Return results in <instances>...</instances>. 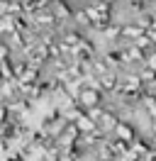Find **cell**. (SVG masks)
Wrapping results in <instances>:
<instances>
[{
  "instance_id": "1",
  "label": "cell",
  "mask_w": 156,
  "mask_h": 161,
  "mask_svg": "<svg viewBox=\"0 0 156 161\" xmlns=\"http://www.w3.org/2000/svg\"><path fill=\"white\" fill-rule=\"evenodd\" d=\"M110 98H107L105 93L98 88L95 80H86V88H83V93H81V98H78V103H81V108H86V110H90V108H100V105H110Z\"/></svg>"
},
{
  "instance_id": "25",
  "label": "cell",
  "mask_w": 156,
  "mask_h": 161,
  "mask_svg": "<svg viewBox=\"0 0 156 161\" xmlns=\"http://www.w3.org/2000/svg\"><path fill=\"white\" fill-rule=\"evenodd\" d=\"M73 161H88V156H83V159H73Z\"/></svg>"
},
{
  "instance_id": "16",
  "label": "cell",
  "mask_w": 156,
  "mask_h": 161,
  "mask_svg": "<svg viewBox=\"0 0 156 161\" xmlns=\"http://www.w3.org/2000/svg\"><path fill=\"white\" fill-rule=\"evenodd\" d=\"M12 32H15V17H12V15L0 17V39H8Z\"/></svg>"
},
{
  "instance_id": "2",
  "label": "cell",
  "mask_w": 156,
  "mask_h": 161,
  "mask_svg": "<svg viewBox=\"0 0 156 161\" xmlns=\"http://www.w3.org/2000/svg\"><path fill=\"white\" fill-rule=\"evenodd\" d=\"M32 30L37 32H47V30H64V25L56 20V15L51 8L47 10H39L37 15H32Z\"/></svg>"
},
{
  "instance_id": "11",
  "label": "cell",
  "mask_w": 156,
  "mask_h": 161,
  "mask_svg": "<svg viewBox=\"0 0 156 161\" xmlns=\"http://www.w3.org/2000/svg\"><path fill=\"white\" fill-rule=\"evenodd\" d=\"M22 5H25V15H27V17L37 15L39 10L51 8V5H49V0H22Z\"/></svg>"
},
{
  "instance_id": "23",
  "label": "cell",
  "mask_w": 156,
  "mask_h": 161,
  "mask_svg": "<svg viewBox=\"0 0 156 161\" xmlns=\"http://www.w3.org/2000/svg\"><path fill=\"white\" fill-rule=\"evenodd\" d=\"M107 161H122V156H112V159H107Z\"/></svg>"
},
{
  "instance_id": "18",
  "label": "cell",
  "mask_w": 156,
  "mask_h": 161,
  "mask_svg": "<svg viewBox=\"0 0 156 161\" xmlns=\"http://www.w3.org/2000/svg\"><path fill=\"white\" fill-rule=\"evenodd\" d=\"M132 44H136V47H139L142 51H146V54H149L151 49H156V47H154V42H151V37H149V34H142V37H139L136 42H132Z\"/></svg>"
},
{
  "instance_id": "24",
  "label": "cell",
  "mask_w": 156,
  "mask_h": 161,
  "mask_svg": "<svg viewBox=\"0 0 156 161\" xmlns=\"http://www.w3.org/2000/svg\"><path fill=\"white\" fill-rule=\"evenodd\" d=\"M110 3H112V5H120V3H122V0H110Z\"/></svg>"
},
{
  "instance_id": "15",
  "label": "cell",
  "mask_w": 156,
  "mask_h": 161,
  "mask_svg": "<svg viewBox=\"0 0 156 161\" xmlns=\"http://www.w3.org/2000/svg\"><path fill=\"white\" fill-rule=\"evenodd\" d=\"M76 125H78V130L83 132V134H88V132H93V130H98V122L93 120L90 115H88V110H86V112H83V115H81V117L76 120Z\"/></svg>"
},
{
  "instance_id": "13",
  "label": "cell",
  "mask_w": 156,
  "mask_h": 161,
  "mask_svg": "<svg viewBox=\"0 0 156 161\" xmlns=\"http://www.w3.org/2000/svg\"><path fill=\"white\" fill-rule=\"evenodd\" d=\"M3 42H8L15 54H22V49L27 47V37H25V34H20V32H12L8 39H3Z\"/></svg>"
},
{
  "instance_id": "6",
  "label": "cell",
  "mask_w": 156,
  "mask_h": 161,
  "mask_svg": "<svg viewBox=\"0 0 156 161\" xmlns=\"http://www.w3.org/2000/svg\"><path fill=\"white\" fill-rule=\"evenodd\" d=\"M139 110L144 112V117L149 122L156 120V88H146V93L139 100Z\"/></svg>"
},
{
  "instance_id": "17",
  "label": "cell",
  "mask_w": 156,
  "mask_h": 161,
  "mask_svg": "<svg viewBox=\"0 0 156 161\" xmlns=\"http://www.w3.org/2000/svg\"><path fill=\"white\" fill-rule=\"evenodd\" d=\"M136 71H139L142 80L146 83V88H154V86H156V69H149V66H144V64H142Z\"/></svg>"
},
{
  "instance_id": "4",
  "label": "cell",
  "mask_w": 156,
  "mask_h": 161,
  "mask_svg": "<svg viewBox=\"0 0 156 161\" xmlns=\"http://www.w3.org/2000/svg\"><path fill=\"white\" fill-rule=\"evenodd\" d=\"M76 0H58V3H54L51 5V10H54V15H56V20L66 27V25H73V15H76Z\"/></svg>"
},
{
  "instance_id": "7",
  "label": "cell",
  "mask_w": 156,
  "mask_h": 161,
  "mask_svg": "<svg viewBox=\"0 0 156 161\" xmlns=\"http://www.w3.org/2000/svg\"><path fill=\"white\" fill-rule=\"evenodd\" d=\"M122 30H125V22L115 20V22H110L105 30L100 32V37L105 39L107 47H112V44H122Z\"/></svg>"
},
{
  "instance_id": "21",
  "label": "cell",
  "mask_w": 156,
  "mask_h": 161,
  "mask_svg": "<svg viewBox=\"0 0 156 161\" xmlns=\"http://www.w3.org/2000/svg\"><path fill=\"white\" fill-rule=\"evenodd\" d=\"M146 34L151 37V42H154V47H156V27H151V30H146Z\"/></svg>"
},
{
  "instance_id": "20",
  "label": "cell",
  "mask_w": 156,
  "mask_h": 161,
  "mask_svg": "<svg viewBox=\"0 0 156 161\" xmlns=\"http://www.w3.org/2000/svg\"><path fill=\"white\" fill-rule=\"evenodd\" d=\"M144 66H149V69H156V49H151L149 54H146V61Z\"/></svg>"
},
{
  "instance_id": "26",
  "label": "cell",
  "mask_w": 156,
  "mask_h": 161,
  "mask_svg": "<svg viewBox=\"0 0 156 161\" xmlns=\"http://www.w3.org/2000/svg\"><path fill=\"white\" fill-rule=\"evenodd\" d=\"M54 3H58V0H49V5H54Z\"/></svg>"
},
{
  "instance_id": "9",
  "label": "cell",
  "mask_w": 156,
  "mask_h": 161,
  "mask_svg": "<svg viewBox=\"0 0 156 161\" xmlns=\"http://www.w3.org/2000/svg\"><path fill=\"white\" fill-rule=\"evenodd\" d=\"M142 34H146V30H144V27H142L136 20H127V22H125V30H122V42H129V44H132V42H136Z\"/></svg>"
},
{
  "instance_id": "19",
  "label": "cell",
  "mask_w": 156,
  "mask_h": 161,
  "mask_svg": "<svg viewBox=\"0 0 156 161\" xmlns=\"http://www.w3.org/2000/svg\"><path fill=\"white\" fill-rule=\"evenodd\" d=\"M10 59H15L12 47H10L8 42H0V61H10Z\"/></svg>"
},
{
  "instance_id": "14",
  "label": "cell",
  "mask_w": 156,
  "mask_h": 161,
  "mask_svg": "<svg viewBox=\"0 0 156 161\" xmlns=\"http://www.w3.org/2000/svg\"><path fill=\"white\" fill-rule=\"evenodd\" d=\"M61 112H64V117H66L68 122H76L83 112H86V108H81V103H71V105H66V108H61Z\"/></svg>"
},
{
  "instance_id": "8",
  "label": "cell",
  "mask_w": 156,
  "mask_h": 161,
  "mask_svg": "<svg viewBox=\"0 0 156 161\" xmlns=\"http://www.w3.org/2000/svg\"><path fill=\"white\" fill-rule=\"evenodd\" d=\"M81 137H83V132L78 130V125H76V122H68L66 130H64V134L56 139V144H58V147H71V144H78Z\"/></svg>"
},
{
  "instance_id": "5",
  "label": "cell",
  "mask_w": 156,
  "mask_h": 161,
  "mask_svg": "<svg viewBox=\"0 0 156 161\" xmlns=\"http://www.w3.org/2000/svg\"><path fill=\"white\" fill-rule=\"evenodd\" d=\"M139 134H142V132H139V127H136V122L129 120V117H122L120 125H117V130L112 132V137H117V139H122V142H129V144H132Z\"/></svg>"
},
{
  "instance_id": "27",
  "label": "cell",
  "mask_w": 156,
  "mask_h": 161,
  "mask_svg": "<svg viewBox=\"0 0 156 161\" xmlns=\"http://www.w3.org/2000/svg\"><path fill=\"white\" fill-rule=\"evenodd\" d=\"M154 12H156V10H154ZM154 27H156V25H154Z\"/></svg>"
},
{
  "instance_id": "22",
  "label": "cell",
  "mask_w": 156,
  "mask_h": 161,
  "mask_svg": "<svg viewBox=\"0 0 156 161\" xmlns=\"http://www.w3.org/2000/svg\"><path fill=\"white\" fill-rule=\"evenodd\" d=\"M149 132H151V134H154V137H156V120L151 122V130H149Z\"/></svg>"
},
{
  "instance_id": "10",
  "label": "cell",
  "mask_w": 156,
  "mask_h": 161,
  "mask_svg": "<svg viewBox=\"0 0 156 161\" xmlns=\"http://www.w3.org/2000/svg\"><path fill=\"white\" fill-rule=\"evenodd\" d=\"M73 25H76L78 30H83V32H90V30H93V25H90V15H88V10H86V5H83V3H78V5H76Z\"/></svg>"
},
{
  "instance_id": "12",
  "label": "cell",
  "mask_w": 156,
  "mask_h": 161,
  "mask_svg": "<svg viewBox=\"0 0 156 161\" xmlns=\"http://www.w3.org/2000/svg\"><path fill=\"white\" fill-rule=\"evenodd\" d=\"M44 73H47L44 69H37V66H29V69L25 71V73H22V78H17V80H20V83H39V80L44 78Z\"/></svg>"
},
{
  "instance_id": "3",
  "label": "cell",
  "mask_w": 156,
  "mask_h": 161,
  "mask_svg": "<svg viewBox=\"0 0 156 161\" xmlns=\"http://www.w3.org/2000/svg\"><path fill=\"white\" fill-rule=\"evenodd\" d=\"M120 120H122V115H120V110H117L115 105H105V110H103L100 120H98V127L105 132V134H110V137H112V132L117 130Z\"/></svg>"
}]
</instances>
